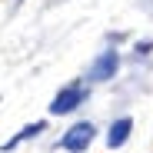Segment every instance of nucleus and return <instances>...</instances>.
Masks as SVG:
<instances>
[{"mask_svg": "<svg viewBox=\"0 0 153 153\" xmlns=\"http://www.w3.org/2000/svg\"><path fill=\"white\" fill-rule=\"evenodd\" d=\"M93 137H97V126H93L90 120H83V123H73L70 130L57 140V146L67 150V153H83V150L93 143Z\"/></svg>", "mask_w": 153, "mask_h": 153, "instance_id": "1", "label": "nucleus"}, {"mask_svg": "<svg viewBox=\"0 0 153 153\" xmlns=\"http://www.w3.org/2000/svg\"><path fill=\"white\" fill-rule=\"evenodd\" d=\"M87 97H90V87H83V83H70V87H63V90L53 97V103H50V113H53V117H63V113L76 110Z\"/></svg>", "mask_w": 153, "mask_h": 153, "instance_id": "2", "label": "nucleus"}, {"mask_svg": "<svg viewBox=\"0 0 153 153\" xmlns=\"http://www.w3.org/2000/svg\"><path fill=\"white\" fill-rule=\"evenodd\" d=\"M117 70H120V53H117V50H103V53L90 63V80H93V83L113 80Z\"/></svg>", "mask_w": 153, "mask_h": 153, "instance_id": "3", "label": "nucleus"}, {"mask_svg": "<svg viewBox=\"0 0 153 153\" xmlns=\"http://www.w3.org/2000/svg\"><path fill=\"white\" fill-rule=\"evenodd\" d=\"M130 130H133V120H130V117H120V120H113L110 133H107V146H110V150H120L126 140H130Z\"/></svg>", "mask_w": 153, "mask_h": 153, "instance_id": "4", "label": "nucleus"}, {"mask_svg": "<svg viewBox=\"0 0 153 153\" xmlns=\"http://www.w3.org/2000/svg\"><path fill=\"white\" fill-rule=\"evenodd\" d=\"M43 130H47V123H43V120H40V123H30V126H23V130H20L17 137H10V140L4 143V150H13L17 143H23V140H30V137H37V133H43Z\"/></svg>", "mask_w": 153, "mask_h": 153, "instance_id": "5", "label": "nucleus"}]
</instances>
